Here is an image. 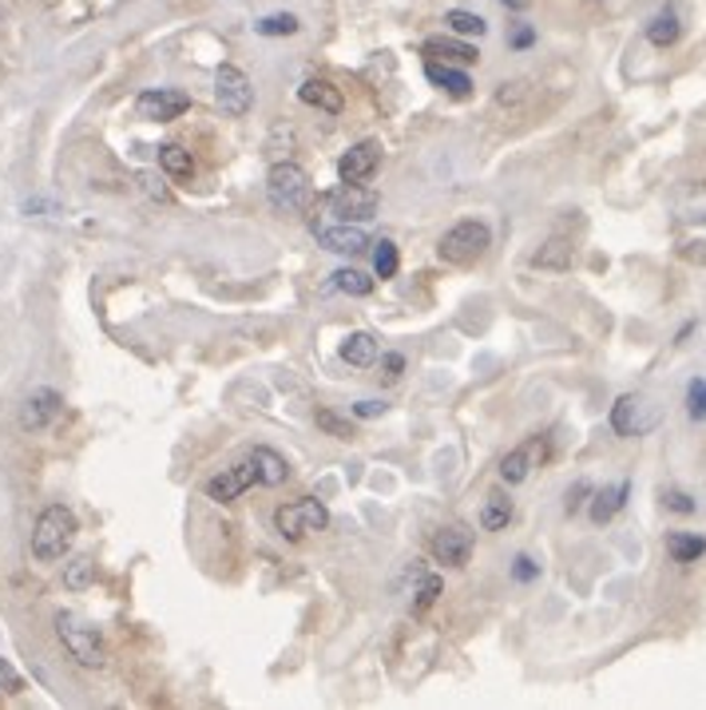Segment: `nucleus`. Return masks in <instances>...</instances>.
Segmentation results:
<instances>
[{"mask_svg": "<svg viewBox=\"0 0 706 710\" xmlns=\"http://www.w3.org/2000/svg\"><path fill=\"white\" fill-rule=\"evenodd\" d=\"M314 199V183L306 175V167L294 160H278L266 175V203H270L278 215H298L306 210Z\"/></svg>", "mask_w": 706, "mask_h": 710, "instance_id": "obj_1", "label": "nucleus"}, {"mask_svg": "<svg viewBox=\"0 0 706 710\" xmlns=\"http://www.w3.org/2000/svg\"><path fill=\"white\" fill-rule=\"evenodd\" d=\"M75 532H80L75 512L68 508V504H48L37 516V528H32V556H37L40 564H52V559H60L72 548Z\"/></svg>", "mask_w": 706, "mask_h": 710, "instance_id": "obj_2", "label": "nucleus"}, {"mask_svg": "<svg viewBox=\"0 0 706 710\" xmlns=\"http://www.w3.org/2000/svg\"><path fill=\"white\" fill-rule=\"evenodd\" d=\"M492 247V230L489 223H477V218H464L457 227H449L437 243V255L452 266H472L477 258H484V250Z\"/></svg>", "mask_w": 706, "mask_h": 710, "instance_id": "obj_3", "label": "nucleus"}, {"mask_svg": "<svg viewBox=\"0 0 706 710\" xmlns=\"http://www.w3.org/2000/svg\"><path fill=\"white\" fill-rule=\"evenodd\" d=\"M57 635L60 644H64V651L72 655L80 667H104V639H100V631H95L92 624H84L80 616H72V611H60L57 616Z\"/></svg>", "mask_w": 706, "mask_h": 710, "instance_id": "obj_4", "label": "nucleus"}, {"mask_svg": "<svg viewBox=\"0 0 706 710\" xmlns=\"http://www.w3.org/2000/svg\"><path fill=\"white\" fill-rule=\"evenodd\" d=\"M326 524H330V508L321 501H314V496H301V501L283 504V508L274 512V528L290 544H301L310 532H321Z\"/></svg>", "mask_w": 706, "mask_h": 710, "instance_id": "obj_5", "label": "nucleus"}, {"mask_svg": "<svg viewBox=\"0 0 706 710\" xmlns=\"http://www.w3.org/2000/svg\"><path fill=\"white\" fill-rule=\"evenodd\" d=\"M215 104L223 107L226 115H235V120H243V115L255 107V84H250V76H246L243 68L218 64V72H215Z\"/></svg>", "mask_w": 706, "mask_h": 710, "instance_id": "obj_6", "label": "nucleus"}, {"mask_svg": "<svg viewBox=\"0 0 706 710\" xmlns=\"http://www.w3.org/2000/svg\"><path fill=\"white\" fill-rule=\"evenodd\" d=\"M183 112H191V95L175 92V88H147V92L135 95V115L147 124H171Z\"/></svg>", "mask_w": 706, "mask_h": 710, "instance_id": "obj_7", "label": "nucleus"}, {"mask_svg": "<svg viewBox=\"0 0 706 710\" xmlns=\"http://www.w3.org/2000/svg\"><path fill=\"white\" fill-rule=\"evenodd\" d=\"M255 484H258V464H255V456H246V461L231 464V469H223L218 476H211V481L203 484V493L218 504H231V501H238L246 488H255Z\"/></svg>", "mask_w": 706, "mask_h": 710, "instance_id": "obj_8", "label": "nucleus"}, {"mask_svg": "<svg viewBox=\"0 0 706 710\" xmlns=\"http://www.w3.org/2000/svg\"><path fill=\"white\" fill-rule=\"evenodd\" d=\"M330 207L334 215L341 218V223H369V218L377 215V207H381V199H377L374 187H361V183H341L338 191L330 195Z\"/></svg>", "mask_w": 706, "mask_h": 710, "instance_id": "obj_9", "label": "nucleus"}, {"mask_svg": "<svg viewBox=\"0 0 706 710\" xmlns=\"http://www.w3.org/2000/svg\"><path fill=\"white\" fill-rule=\"evenodd\" d=\"M655 421H659V409L647 405V401L635 398V393H623L612 405V429L620 436H643L647 429H655Z\"/></svg>", "mask_w": 706, "mask_h": 710, "instance_id": "obj_10", "label": "nucleus"}, {"mask_svg": "<svg viewBox=\"0 0 706 710\" xmlns=\"http://www.w3.org/2000/svg\"><path fill=\"white\" fill-rule=\"evenodd\" d=\"M60 409H64V398H60L57 389H32L29 398L20 401V429L24 433H40V429H48L60 418Z\"/></svg>", "mask_w": 706, "mask_h": 710, "instance_id": "obj_11", "label": "nucleus"}, {"mask_svg": "<svg viewBox=\"0 0 706 710\" xmlns=\"http://www.w3.org/2000/svg\"><path fill=\"white\" fill-rule=\"evenodd\" d=\"M429 552H433L437 564H444V568H464L472 556V532L457 528V524H449V528H437L433 541H429Z\"/></svg>", "mask_w": 706, "mask_h": 710, "instance_id": "obj_12", "label": "nucleus"}, {"mask_svg": "<svg viewBox=\"0 0 706 710\" xmlns=\"http://www.w3.org/2000/svg\"><path fill=\"white\" fill-rule=\"evenodd\" d=\"M377 163H381V147H377L374 140H361L338 160V179L341 183H366L377 171Z\"/></svg>", "mask_w": 706, "mask_h": 710, "instance_id": "obj_13", "label": "nucleus"}, {"mask_svg": "<svg viewBox=\"0 0 706 710\" xmlns=\"http://www.w3.org/2000/svg\"><path fill=\"white\" fill-rule=\"evenodd\" d=\"M314 235H318L321 247L334 250V255H361V250L369 247L366 230H361L358 223H338V227H318V223H314Z\"/></svg>", "mask_w": 706, "mask_h": 710, "instance_id": "obj_14", "label": "nucleus"}, {"mask_svg": "<svg viewBox=\"0 0 706 710\" xmlns=\"http://www.w3.org/2000/svg\"><path fill=\"white\" fill-rule=\"evenodd\" d=\"M424 80L433 88H441V92H449L452 100H464V95H472V80L469 72H461V68H449L441 64V60H429L424 64Z\"/></svg>", "mask_w": 706, "mask_h": 710, "instance_id": "obj_15", "label": "nucleus"}, {"mask_svg": "<svg viewBox=\"0 0 706 710\" xmlns=\"http://www.w3.org/2000/svg\"><path fill=\"white\" fill-rule=\"evenodd\" d=\"M298 100L301 104H310V107H318V112H330V115H338L341 107H346V95H341V88H334L330 80H306V84L298 88Z\"/></svg>", "mask_w": 706, "mask_h": 710, "instance_id": "obj_16", "label": "nucleus"}, {"mask_svg": "<svg viewBox=\"0 0 706 710\" xmlns=\"http://www.w3.org/2000/svg\"><path fill=\"white\" fill-rule=\"evenodd\" d=\"M421 52L429 60H457V64H477V60H481V52L472 44H464V40H444V37L424 40Z\"/></svg>", "mask_w": 706, "mask_h": 710, "instance_id": "obj_17", "label": "nucleus"}, {"mask_svg": "<svg viewBox=\"0 0 706 710\" xmlns=\"http://www.w3.org/2000/svg\"><path fill=\"white\" fill-rule=\"evenodd\" d=\"M572 263H575V247L567 243V238H548L544 247L532 255V266L536 270H572Z\"/></svg>", "mask_w": 706, "mask_h": 710, "instance_id": "obj_18", "label": "nucleus"}, {"mask_svg": "<svg viewBox=\"0 0 706 710\" xmlns=\"http://www.w3.org/2000/svg\"><path fill=\"white\" fill-rule=\"evenodd\" d=\"M250 456H255V464H258V484H266V488H278V484L290 481V464H286V456L274 453V449L258 445Z\"/></svg>", "mask_w": 706, "mask_h": 710, "instance_id": "obj_19", "label": "nucleus"}, {"mask_svg": "<svg viewBox=\"0 0 706 710\" xmlns=\"http://www.w3.org/2000/svg\"><path fill=\"white\" fill-rule=\"evenodd\" d=\"M627 496H632V481H620L615 488H603V493H595L592 501V521L595 524H612L615 512L627 504Z\"/></svg>", "mask_w": 706, "mask_h": 710, "instance_id": "obj_20", "label": "nucleus"}, {"mask_svg": "<svg viewBox=\"0 0 706 710\" xmlns=\"http://www.w3.org/2000/svg\"><path fill=\"white\" fill-rule=\"evenodd\" d=\"M675 210L683 223H706V179L703 183H687V187L675 195Z\"/></svg>", "mask_w": 706, "mask_h": 710, "instance_id": "obj_21", "label": "nucleus"}, {"mask_svg": "<svg viewBox=\"0 0 706 710\" xmlns=\"http://www.w3.org/2000/svg\"><path fill=\"white\" fill-rule=\"evenodd\" d=\"M667 552L675 564H698L706 556V536H698V532H671Z\"/></svg>", "mask_w": 706, "mask_h": 710, "instance_id": "obj_22", "label": "nucleus"}, {"mask_svg": "<svg viewBox=\"0 0 706 710\" xmlns=\"http://www.w3.org/2000/svg\"><path fill=\"white\" fill-rule=\"evenodd\" d=\"M341 361H346V366H354V370H366V366H374V361H377L374 333H349V338L341 341Z\"/></svg>", "mask_w": 706, "mask_h": 710, "instance_id": "obj_23", "label": "nucleus"}, {"mask_svg": "<svg viewBox=\"0 0 706 710\" xmlns=\"http://www.w3.org/2000/svg\"><path fill=\"white\" fill-rule=\"evenodd\" d=\"M512 516H516V504H512L504 493H492L489 501H484V508H481V528H484V532L509 528Z\"/></svg>", "mask_w": 706, "mask_h": 710, "instance_id": "obj_24", "label": "nucleus"}, {"mask_svg": "<svg viewBox=\"0 0 706 710\" xmlns=\"http://www.w3.org/2000/svg\"><path fill=\"white\" fill-rule=\"evenodd\" d=\"M678 37H683V24H678V12L671 9V4L659 12V17H651V24H647V40H651V44H655V48H671Z\"/></svg>", "mask_w": 706, "mask_h": 710, "instance_id": "obj_25", "label": "nucleus"}, {"mask_svg": "<svg viewBox=\"0 0 706 710\" xmlns=\"http://www.w3.org/2000/svg\"><path fill=\"white\" fill-rule=\"evenodd\" d=\"M528 473H532V445L512 449V453L500 461V481L504 484H524Z\"/></svg>", "mask_w": 706, "mask_h": 710, "instance_id": "obj_26", "label": "nucleus"}, {"mask_svg": "<svg viewBox=\"0 0 706 710\" xmlns=\"http://www.w3.org/2000/svg\"><path fill=\"white\" fill-rule=\"evenodd\" d=\"M160 167L167 171L171 179H191L195 163H191V152H183L180 143H163V147H160Z\"/></svg>", "mask_w": 706, "mask_h": 710, "instance_id": "obj_27", "label": "nucleus"}, {"mask_svg": "<svg viewBox=\"0 0 706 710\" xmlns=\"http://www.w3.org/2000/svg\"><path fill=\"white\" fill-rule=\"evenodd\" d=\"M444 24H449L457 37H477V40H481L484 32H489V20L477 17V12H464V9H449V12H444Z\"/></svg>", "mask_w": 706, "mask_h": 710, "instance_id": "obj_28", "label": "nucleus"}, {"mask_svg": "<svg viewBox=\"0 0 706 710\" xmlns=\"http://www.w3.org/2000/svg\"><path fill=\"white\" fill-rule=\"evenodd\" d=\"M417 579H421V584L413 587V596H417L413 599V616H424V611L437 604V596L444 591V584H441V576H433V572H424V568H421V576H417Z\"/></svg>", "mask_w": 706, "mask_h": 710, "instance_id": "obj_29", "label": "nucleus"}, {"mask_svg": "<svg viewBox=\"0 0 706 710\" xmlns=\"http://www.w3.org/2000/svg\"><path fill=\"white\" fill-rule=\"evenodd\" d=\"M95 584V564L88 556H75L72 564H64V587L68 591H84Z\"/></svg>", "mask_w": 706, "mask_h": 710, "instance_id": "obj_30", "label": "nucleus"}, {"mask_svg": "<svg viewBox=\"0 0 706 710\" xmlns=\"http://www.w3.org/2000/svg\"><path fill=\"white\" fill-rule=\"evenodd\" d=\"M301 24H298V17L294 12H270V17H263L255 24V32L258 37H294Z\"/></svg>", "mask_w": 706, "mask_h": 710, "instance_id": "obj_31", "label": "nucleus"}, {"mask_svg": "<svg viewBox=\"0 0 706 710\" xmlns=\"http://www.w3.org/2000/svg\"><path fill=\"white\" fill-rule=\"evenodd\" d=\"M334 286H338L341 294H349V298H366V294H374V278L361 275V270H338L334 275Z\"/></svg>", "mask_w": 706, "mask_h": 710, "instance_id": "obj_32", "label": "nucleus"}, {"mask_svg": "<svg viewBox=\"0 0 706 710\" xmlns=\"http://www.w3.org/2000/svg\"><path fill=\"white\" fill-rule=\"evenodd\" d=\"M397 266H401V255H397V243L381 238V243H377V250H374V270H377V278H381V282H386V278H393V275H397Z\"/></svg>", "mask_w": 706, "mask_h": 710, "instance_id": "obj_33", "label": "nucleus"}, {"mask_svg": "<svg viewBox=\"0 0 706 710\" xmlns=\"http://www.w3.org/2000/svg\"><path fill=\"white\" fill-rule=\"evenodd\" d=\"M314 421H318V429L321 433H330V436H338V441H354V425H349V418H338V413H334V409H318V413H314Z\"/></svg>", "mask_w": 706, "mask_h": 710, "instance_id": "obj_34", "label": "nucleus"}, {"mask_svg": "<svg viewBox=\"0 0 706 710\" xmlns=\"http://www.w3.org/2000/svg\"><path fill=\"white\" fill-rule=\"evenodd\" d=\"M687 413L690 421H706V378H695L687 385Z\"/></svg>", "mask_w": 706, "mask_h": 710, "instance_id": "obj_35", "label": "nucleus"}, {"mask_svg": "<svg viewBox=\"0 0 706 710\" xmlns=\"http://www.w3.org/2000/svg\"><path fill=\"white\" fill-rule=\"evenodd\" d=\"M512 579L516 584H532V579H540V564L532 556H516L512 559Z\"/></svg>", "mask_w": 706, "mask_h": 710, "instance_id": "obj_36", "label": "nucleus"}, {"mask_svg": "<svg viewBox=\"0 0 706 710\" xmlns=\"http://www.w3.org/2000/svg\"><path fill=\"white\" fill-rule=\"evenodd\" d=\"M663 504H667L671 512H678V516H690V512L698 508V504L690 501L687 493H678V488H671V493H663Z\"/></svg>", "mask_w": 706, "mask_h": 710, "instance_id": "obj_37", "label": "nucleus"}, {"mask_svg": "<svg viewBox=\"0 0 706 710\" xmlns=\"http://www.w3.org/2000/svg\"><path fill=\"white\" fill-rule=\"evenodd\" d=\"M401 373H406V358H401V353H386V358H381V378L397 381Z\"/></svg>", "mask_w": 706, "mask_h": 710, "instance_id": "obj_38", "label": "nucleus"}, {"mask_svg": "<svg viewBox=\"0 0 706 710\" xmlns=\"http://www.w3.org/2000/svg\"><path fill=\"white\" fill-rule=\"evenodd\" d=\"M584 496H592V484H587V481H580V484H575V488H567V504H564L567 516H575V512H580V504H584Z\"/></svg>", "mask_w": 706, "mask_h": 710, "instance_id": "obj_39", "label": "nucleus"}, {"mask_svg": "<svg viewBox=\"0 0 706 710\" xmlns=\"http://www.w3.org/2000/svg\"><path fill=\"white\" fill-rule=\"evenodd\" d=\"M509 44L516 48V52H524V48L536 44V29H528V24H516V29H512V37H509Z\"/></svg>", "mask_w": 706, "mask_h": 710, "instance_id": "obj_40", "label": "nucleus"}, {"mask_svg": "<svg viewBox=\"0 0 706 710\" xmlns=\"http://www.w3.org/2000/svg\"><path fill=\"white\" fill-rule=\"evenodd\" d=\"M386 413V401H358L354 405V418H361V421H374V418H381Z\"/></svg>", "mask_w": 706, "mask_h": 710, "instance_id": "obj_41", "label": "nucleus"}, {"mask_svg": "<svg viewBox=\"0 0 706 710\" xmlns=\"http://www.w3.org/2000/svg\"><path fill=\"white\" fill-rule=\"evenodd\" d=\"M0 691H20V675L0 659Z\"/></svg>", "mask_w": 706, "mask_h": 710, "instance_id": "obj_42", "label": "nucleus"}, {"mask_svg": "<svg viewBox=\"0 0 706 710\" xmlns=\"http://www.w3.org/2000/svg\"><path fill=\"white\" fill-rule=\"evenodd\" d=\"M683 258H687V263H706V238L687 243V247H683Z\"/></svg>", "mask_w": 706, "mask_h": 710, "instance_id": "obj_43", "label": "nucleus"}, {"mask_svg": "<svg viewBox=\"0 0 706 710\" xmlns=\"http://www.w3.org/2000/svg\"><path fill=\"white\" fill-rule=\"evenodd\" d=\"M500 4H504V9H516V12L528 9V0H500Z\"/></svg>", "mask_w": 706, "mask_h": 710, "instance_id": "obj_44", "label": "nucleus"}]
</instances>
